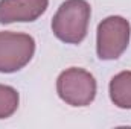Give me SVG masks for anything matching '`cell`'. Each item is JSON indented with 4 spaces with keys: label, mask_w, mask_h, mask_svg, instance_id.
I'll return each instance as SVG.
<instances>
[{
    "label": "cell",
    "mask_w": 131,
    "mask_h": 129,
    "mask_svg": "<svg viewBox=\"0 0 131 129\" xmlns=\"http://www.w3.org/2000/svg\"><path fill=\"white\" fill-rule=\"evenodd\" d=\"M90 5L85 0H66L52 18L53 35L67 44H79L90 20Z\"/></svg>",
    "instance_id": "obj_1"
},
{
    "label": "cell",
    "mask_w": 131,
    "mask_h": 129,
    "mask_svg": "<svg viewBox=\"0 0 131 129\" xmlns=\"http://www.w3.org/2000/svg\"><path fill=\"white\" fill-rule=\"evenodd\" d=\"M58 96L67 105L87 106L96 96V81L92 73L84 68L72 67L64 70L57 79Z\"/></svg>",
    "instance_id": "obj_2"
},
{
    "label": "cell",
    "mask_w": 131,
    "mask_h": 129,
    "mask_svg": "<svg viewBox=\"0 0 131 129\" xmlns=\"http://www.w3.org/2000/svg\"><path fill=\"white\" fill-rule=\"evenodd\" d=\"M131 28L128 20L119 15H111L102 20L98 26L96 50L102 61L117 59L128 47Z\"/></svg>",
    "instance_id": "obj_3"
},
{
    "label": "cell",
    "mask_w": 131,
    "mask_h": 129,
    "mask_svg": "<svg viewBox=\"0 0 131 129\" xmlns=\"http://www.w3.org/2000/svg\"><path fill=\"white\" fill-rule=\"evenodd\" d=\"M35 41L28 33L0 32V73H14L29 64Z\"/></svg>",
    "instance_id": "obj_4"
},
{
    "label": "cell",
    "mask_w": 131,
    "mask_h": 129,
    "mask_svg": "<svg viewBox=\"0 0 131 129\" xmlns=\"http://www.w3.org/2000/svg\"><path fill=\"white\" fill-rule=\"evenodd\" d=\"M47 5L49 0H0V24L35 21Z\"/></svg>",
    "instance_id": "obj_5"
},
{
    "label": "cell",
    "mask_w": 131,
    "mask_h": 129,
    "mask_svg": "<svg viewBox=\"0 0 131 129\" xmlns=\"http://www.w3.org/2000/svg\"><path fill=\"white\" fill-rule=\"evenodd\" d=\"M110 99L111 102L122 108L131 109V71H121L110 81Z\"/></svg>",
    "instance_id": "obj_6"
},
{
    "label": "cell",
    "mask_w": 131,
    "mask_h": 129,
    "mask_svg": "<svg viewBox=\"0 0 131 129\" xmlns=\"http://www.w3.org/2000/svg\"><path fill=\"white\" fill-rule=\"evenodd\" d=\"M20 97L15 88L0 84V119L11 117L18 108Z\"/></svg>",
    "instance_id": "obj_7"
}]
</instances>
